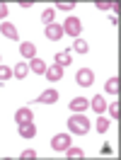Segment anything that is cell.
<instances>
[{
	"instance_id": "7402d4cb",
	"label": "cell",
	"mask_w": 121,
	"mask_h": 160,
	"mask_svg": "<svg viewBox=\"0 0 121 160\" xmlns=\"http://www.w3.org/2000/svg\"><path fill=\"white\" fill-rule=\"evenodd\" d=\"M107 129H109V119H107V117H97V131L104 133Z\"/></svg>"
},
{
	"instance_id": "5bb4252c",
	"label": "cell",
	"mask_w": 121,
	"mask_h": 160,
	"mask_svg": "<svg viewBox=\"0 0 121 160\" xmlns=\"http://www.w3.org/2000/svg\"><path fill=\"white\" fill-rule=\"evenodd\" d=\"M90 107V102L85 100V97H75V100H70V112H85Z\"/></svg>"
},
{
	"instance_id": "ffe728a7",
	"label": "cell",
	"mask_w": 121,
	"mask_h": 160,
	"mask_svg": "<svg viewBox=\"0 0 121 160\" xmlns=\"http://www.w3.org/2000/svg\"><path fill=\"white\" fill-rule=\"evenodd\" d=\"M53 17H56V10H53V8H46V10L41 12V22H46V24H51Z\"/></svg>"
},
{
	"instance_id": "44dd1931",
	"label": "cell",
	"mask_w": 121,
	"mask_h": 160,
	"mask_svg": "<svg viewBox=\"0 0 121 160\" xmlns=\"http://www.w3.org/2000/svg\"><path fill=\"white\" fill-rule=\"evenodd\" d=\"M10 78H12V68L0 63V82H5V80H10Z\"/></svg>"
},
{
	"instance_id": "7a4b0ae2",
	"label": "cell",
	"mask_w": 121,
	"mask_h": 160,
	"mask_svg": "<svg viewBox=\"0 0 121 160\" xmlns=\"http://www.w3.org/2000/svg\"><path fill=\"white\" fill-rule=\"evenodd\" d=\"M63 32H65V34H70L73 39H78V37H80V32H82V22L78 20V17H68V20L63 22Z\"/></svg>"
},
{
	"instance_id": "5b68a950",
	"label": "cell",
	"mask_w": 121,
	"mask_h": 160,
	"mask_svg": "<svg viewBox=\"0 0 121 160\" xmlns=\"http://www.w3.org/2000/svg\"><path fill=\"white\" fill-rule=\"evenodd\" d=\"M63 27L60 24H56V22H51V24H46V39H51V41H60L63 39Z\"/></svg>"
},
{
	"instance_id": "4316f807",
	"label": "cell",
	"mask_w": 121,
	"mask_h": 160,
	"mask_svg": "<svg viewBox=\"0 0 121 160\" xmlns=\"http://www.w3.org/2000/svg\"><path fill=\"white\" fill-rule=\"evenodd\" d=\"M2 17H7V5L0 0V20H2Z\"/></svg>"
},
{
	"instance_id": "f1b7e54d",
	"label": "cell",
	"mask_w": 121,
	"mask_h": 160,
	"mask_svg": "<svg viewBox=\"0 0 121 160\" xmlns=\"http://www.w3.org/2000/svg\"><path fill=\"white\" fill-rule=\"evenodd\" d=\"M0 61H2V58H0Z\"/></svg>"
},
{
	"instance_id": "4fadbf2b",
	"label": "cell",
	"mask_w": 121,
	"mask_h": 160,
	"mask_svg": "<svg viewBox=\"0 0 121 160\" xmlns=\"http://www.w3.org/2000/svg\"><path fill=\"white\" fill-rule=\"evenodd\" d=\"M20 53L24 58H34V56H36V46H34L31 41H24V44H20Z\"/></svg>"
},
{
	"instance_id": "e0dca14e",
	"label": "cell",
	"mask_w": 121,
	"mask_h": 160,
	"mask_svg": "<svg viewBox=\"0 0 121 160\" xmlns=\"http://www.w3.org/2000/svg\"><path fill=\"white\" fill-rule=\"evenodd\" d=\"M65 153H68V158H73V160H80V158H85V150L82 148H75V146H68V148H65Z\"/></svg>"
},
{
	"instance_id": "277c9868",
	"label": "cell",
	"mask_w": 121,
	"mask_h": 160,
	"mask_svg": "<svg viewBox=\"0 0 121 160\" xmlns=\"http://www.w3.org/2000/svg\"><path fill=\"white\" fill-rule=\"evenodd\" d=\"M75 80H78V85H82V88H90L92 80H94V73L90 68H80L75 73Z\"/></svg>"
},
{
	"instance_id": "9a60e30c",
	"label": "cell",
	"mask_w": 121,
	"mask_h": 160,
	"mask_svg": "<svg viewBox=\"0 0 121 160\" xmlns=\"http://www.w3.org/2000/svg\"><path fill=\"white\" fill-rule=\"evenodd\" d=\"M56 66H60V68L70 66V51H58L56 53Z\"/></svg>"
},
{
	"instance_id": "ac0fdd59",
	"label": "cell",
	"mask_w": 121,
	"mask_h": 160,
	"mask_svg": "<svg viewBox=\"0 0 121 160\" xmlns=\"http://www.w3.org/2000/svg\"><path fill=\"white\" fill-rule=\"evenodd\" d=\"M104 90L109 92V95H119V78H109L107 85H104Z\"/></svg>"
},
{
	"instance_id": "cb8c5ba5",
	"label": "cell",
	"mask_w": 121,
	"mask_h": 160,
	"mask_svg": "<svg viewBox=\"0 0 121 160\" xmlns=\"http://www.w3.org/2000/svg\"><path fill=\"white\" fill-rule=\"evenodd\" d=\"M107 109H109V117H111V119H119V102L107 104Z\"/></svg>"
},
{
	"instance_id": "2e32d148",
	"label": "cell",
	"mask_w": 121,
	"mask_h": 160,
	"mask_svg": "<svg viewBox=\"0 0 121 160\" xmlns=\"http://www.w3.org/2000/svg\"><path fill=\"white\" fill-rule=\"evenodd\" d=\"M27 73H29V66H27V63H17V66H15V68H12V75H15V78L17 80H22L24 78V75H27Z\"/></svg>"
},
{
	"instance_id": "30bf717a",
	"label": "cell",
	"mask_w": 121,
	"mask_h": 160,
	"mask_svg": "<svg viewBox=\"0 0 121 160\" xmlns=\"http://www.w3.org/2000/svg\"><path fill=\"white\" fill-rule=\"evenodd\" d=\"M44 75H46V80H51V82H56V80H60V78H63V68L53 63L51 68H46V73H44Z\"/></svg>"
},
{
	"instance_id": "52a82bcc",
	"label": "cell",
	"mask_w": 121,
	"mask_h": 160,
	"mask_svg": "<svg viewBox=\"0 0 121 160\" xmlns=\"http://www.w3.org/2000/svg\"><path fill=\"white\" fill-rule=\"evenodd\" d=\"M27 66H29V70H31V73H36V75H41V73H46V63H44V61H41L39 56H34V58H29V63H27Z\"/></svg>"
},
{
	"instance_id": "ba28073f",
	"label": "cell",
	"mask_w": 121,
	"mask_h": 160,
	"mask_svg": "<svg viewBox=\"0 0 121 160\" xmlns=\"http://www.w3.org/2000/svg\"><path fill=\"white\" fill-rule=\"evenodd\" d=\"M34 136H36L34 121H29V124H20V138H34Z\"/></svg>"
},
{
	"instance_id": "8992f818",
	"label": "cell",
	"mask_w": 121,
	"mask_h": 160,
	"mask_svg": "<svg viewBox=\"0 0 121 160\" xmlns=\"http://www.w3.org/2000/svg\"><path fill=\"white\" fill-rule=\"evenodd\" d=\"M31 119H34V114H31L29 107H20V109L15 112V121H17V126H20V124H29Z\"/></svg>"
},
{
	"instance_id": "83f0119b",
	"label": "cell",
	"mask_w": 121,
	"mask_h": 160,
	"mask_svg": "<svg viewBox=\"0 0 121 160\" xmlns=\"http://www.w3.org/2000/svg\"><path fill=\"white\" fill-rule=\"evenodd\" d=\"M109 10H111V12H116V15H119V2H109Z\"/></svg>"
},
{
	"instance_id": "d4e9b609",
	"label": "cell",
	"mask_w": 121,
	"mask_h": 160,
	"mask_svg": "<svg viewBox=\"0 0 121 160\" xmlns=\"http://www.w3.org/2000/svg\"><path fill=\"white\" fill-rule=\"evenodd\" d=\"M20 158H22V160H34V158H36V153H34L31 148H27V150H22Z\"/></svg>"
},
{
	"instance_id": "8fae6325",
	"label": "cell",
	"mask_w": 121,
	"mask_h": 160,
	"mask_svg": "<svg viewBox=\"0 0 121 160\" xmlns=\"http://www.w3.org/2000/svg\"><path fill=\"white\" fill-rule=\"evenodd\" d=\"M36 102H44V104H53V102H58V90H44Z\"/></svg>"
},
{
	"instance_id": "484cf974",
	"label": "cell",
	"mask_w": 121,
	"mask_h": 160,
	"mask_svg": "<svg viewBox=\"0 0 121 160\" xmlns=\"http://www.w3.org/2000/svg\"><path fill=\"white\" fill-rule=\"evenodd\" d=\"M97 10H109V0H97Z\"/></svg>"
},
{
	"instance_id": "7c38bea8",
	"label": "cell",
	"mask_w": 121,
	"mask_h": 160,
	"mask_svg": "<svg viewBox=\"0 0 121 160\" xmlns=\"http://www.w3.org/2000/svg\"><path fill=\"white\" fill-rule=\"evenodd\" d=\"M0 32H2V34H5L7 39H12V41H20V34H17V29L12 27L10 22H2V24H0Z\"/></svg>"
},
{
	"instance_id": "6da1fadb",
	"label": "cell",
	"mask_w": 121,
	"mask_h": 160,
	"mask_svg": "<svg viewBox=\"0 0 121 160\" xmlns=\"http://www.w3.org/2000/svg\"><path fill=\"white\" fill-rule=\"evenodd\" d=\"M68 131L70 133H78V136H85L90 131V119L82 114V112H73V117L68 119Z\"/></svg>"
},
{
	"instance_id": "603a6c76",
	"label": "cell",
	"mask_w": 121,
	"mask_h": 160,
	"mask_svg": "<svg viewBox=\"0 0 121 160\" xmlns=\"http://www.w3.org/2000/svg\"><path fill=\"white\" fill-rule=\"evenodd\" d=\"M56 8H58V10H65V12H70L73 8H75V2H70V0H60V2H56Z\"/></svg>"
},
{
	"instance_id": "9c48e42d",
	"label": "cell",
	"mask_w": 121,
	"mask_h": 160,
	"mask_svg": "<svg viewBox=\"0 0 121 160\" xmlns=\"http://www.w3.org/2000/svg\"><path fill=\"white\" fill-rule=\"evenodd\" d=\"M90 107L97 112V114H102V112H107V100H104L102 95H94V97L90 100Z\"/></svg>"
},
{
	"instance_id": "3957f363",
	"label": "cell",
	"mask_w": 121,
	"mask_h": 160,
	"mask_svg": "<svg viewBox=\"0 0 121 160\" xmlns=\"http://www.w3.org/2000/svg\"><path fill=\"white\" fill-rule=\"evenodd\" d=\"M73 143V138H70V133H56L53 138H51V148L56 150V153H63V150L68 148Z\"/></svg>"
},
{
	"instance_id": "d6986e66",
	"label": "cell",
	"mask_w": 121,
	"mask_h": 160,
	"mask_svg": "<svg viewBox=\"0 0 121 160\" xmlns=\"http://www.w3.org/2000/svg\"><path fill=\"white\" fill-rule=\"evenodd\" d=\"M73 51H78V53H87L90 51V46H87V41H82L80 37L73 41Z\"/></svg>"
}]
</instances>
